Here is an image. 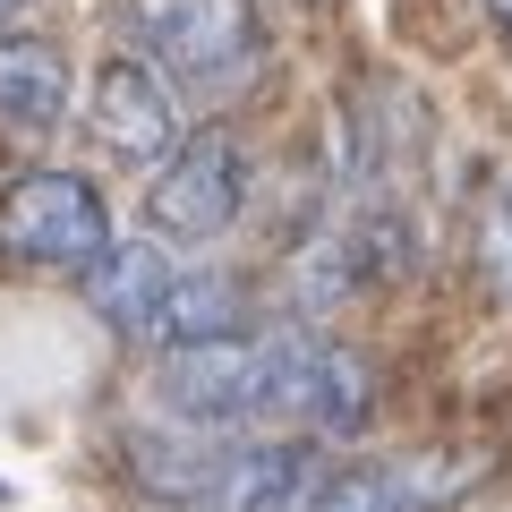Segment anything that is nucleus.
Returning <instances> with one entry per match:
<instances>
[{
  "mask_svg": "<svg viewBox=\"0 0 512 512\" xmlns=\"http://www.w3.org/2000/svg\"><path fill=\"white\" fill-rule=\"evenodd\" d=\"M111 248V205L77 171H18L0 188V256L43 274H94Z\"/></svg>",
  "mask_w": 512,
  "mask_h": 512,
  "instance_id": "nucleus-2",
  "label": "nucleus"
},
{
  "mask_svg": "<svg viewBox=\"0 0 512 512\" xmlns=\"http://www.w3.org/2000/svg\"><path fill=\"white\" fill-rule=\"evenodd\" d=\"M128 35L137 60L171 86V103H231L265 69V26L248 0H128Z\"/></svg>",
  "mask_w": 512,
  "mask_h": 512,
  "instance_id": "nucleus-1",
  "label": "nucleus"
},
{
  "mask_svg": "<svg viewBox=\"0 0 512 512\" xmlns=\"http://www.w3.org/2000/svg\"><path fill=\"white\" fill-rule=\"evenodd\" d=\"M26 18V0H0V35H9V26H18Z\"/></svg>",
  "mask_w": 512,
  "mask_h": 512,
  "instance_id": "nucleus-11",
  "label": "nucleus"
},
{
  "mask_svg": "<svg viewBox=\"0 0 512 512\" xmlns=\"http://www.w3.org/2000/svg\"><path fill=\"white\" fill-rule=\"evenodd\" d=\"M461 487V470H436V461H350V470H325L316 495L299 512H427Z\"/></svg>",
  "mask_w": 512,
  "mask_h": 512,
  "instance_id": "nucleus-7",
  "label": "nucleus"
},
{
  "mask_svg": "<svg viewBox=\"0 0 512 512\" xmlns=\"http://www.w3.org/2000/svg\"><path fill=\"white\" fill-rule=\"evenodd\" d=\"M69 120V60L43 35H0V128L9 137H52Z\"/></svg>",
  "mask_w": 512,
  "mask_h": 512,
  "instance_id": "nucleus-8",
  "label": "nucleus"
},
{
  "mask_svg": "<svg viewBox=\"0 0 512 512\" xmlns=\"http://www.w3.org/2000/svg\"><path fill=\"white\" fill-rule=\"evenodd\" d=\"M325 478L308 436H222L214 478L188 512H299Z\"/></svg>",
  "mask_w": 512,
  "mask_h": 512,
  "instance_id": "nucleus-5",
  "label": "nucleus"
},
{
  "mask_svg": "<svg viewBox=\"0 0 512 512\" xmlns=\"http://www.w3.org/2000/svg\"><path fill=\"white\" fill-rule=\"evenodd\" d=\"M86 137L111 154V163L154 171L171 146H180V103H171V86L137 52H111L103 69L86 77Z\"/></svg>",
  "mask_w": 512,
  "mask_h": 512,
  "instance_id": "nucleus-4",
  "label": "nucleus"
},
{
  "mask_svg": "<svg viewBox=\"0 0 512 512\" xmlns=\"http://www.w3.org/2000/svg\"><path fill=\"white\" fill-rule=\"evenodd\" d=\"M214 453H222V436H197V427H137L128 436V470H137V487L146 495H163V504H197L205 495V478H214Z\"/></svg>",
  "mask_w": 512,
  "mask_h": 512,
  "instance_id": "nucleus-9",
  "label": "nucleus"
},
{
  "mask_svg": "<svg viewBox=\"0 0 512 512\" xmlns=\"http://www.w3.org/2000/svg\"><path fill=\"white\" fill-rule=\"evenodd\" d=\"M504 43H512V35H504Z\"/></svg>",
  "mask_w": 512,
  "mask_h": 512,
  "instance_id": "nucleus-12",
  "label": "nucleus"
},
{
  "mask_svg": "<svg viewBox=\"0 0 512 512\" xmlns=\"http://www.w3.org/2000/svg\"><path fill=\"white\" fill-rule=\"evenodd\" d=\"M239 205H248V154H239L231 128L180 137V146L154 163V180H146V222H154V239L214 248V239L239 222Z\"/></svg>",
  "mask_w": 512,
  "mask_h": 512,
  "instance_id": "nucleus-3",
  "label": "nucleus"
},
{
  "mask_svg": "<svg viewBox=\"0 0 512 512\" xmlns=\"http://www.w3.org/2000/svg\"><path fill=\"white\" fill-rule=\"evenodd\" d=\"M188 256H171L163 239H111L103 265L86 274V299L111 333L128 342H163V316H171V282H180Z\"/></svg>",
  "mask_w": 512,
  "mask_h": 512,
  "instance_id": "nucleus-6",
  "label": "nucleus"
},
{
  "mask_svg": "<svg viewBox=\"0 0 512 512\" xmlns=\"http://www.w3.org/2000/svg\"><path fill=\"white\" fill-rule=\"evenodd\" d=\"M478 265H487V274H495V291L512 299V188L487 205V222H478Z\"/></svg>",
  "mask_w": 512,
  "mask_h": 512,
  "instance_id": "nucleus-10",
  "label": "nucleus"
}]
</instances>
